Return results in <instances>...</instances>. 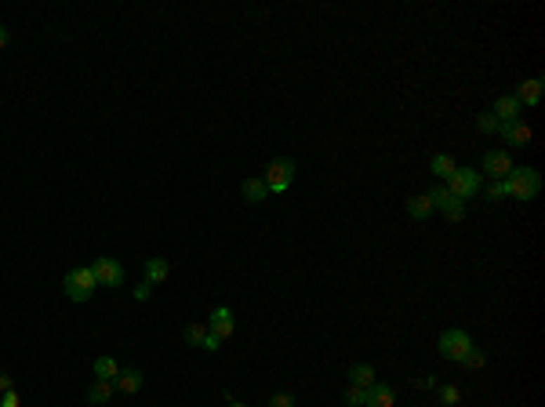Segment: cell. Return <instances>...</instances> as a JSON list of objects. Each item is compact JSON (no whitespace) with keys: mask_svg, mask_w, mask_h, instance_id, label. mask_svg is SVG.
Listing matches in <instances>:
<instances>
[{"mask_svg":"<svg viewBox=\"0 0 545 407\" xmlns=\"http://www.w3.org/2000/svg\"><path fill=\"white\" fill-rule=\"evenodd\" d=\"M364 407H396V393L389 389V385L374 382L367 389V396H364Z\"/></svg>","mask_w":545,"mask_h":407,"instance_id":"cell-10","label":"cell"},{"mask_svg":"<svg viewBox=\"0 0 545 407\" xmlns=\"http://www.w3.org/2000/svg\"><path fill=\"white\" fill-rule=\"evenodd\" d=\"M22 400H18V393L11 389V393H0V407H18Z\"/></svg>","mask_w":545,"mask_h":407,"instance_id":"cell-29","label":"cell"},{"mask_svg":"<svg viewBox=\"0 0 545 407\" xmlns=\"http://www.w3.org/2000/svg\"><path fill=\"white\" fill-rule=\"evenodd\" d=\"M506 186H509V197H516V200H534L538 189H541V175H538L534 167H513L509 179H506Z\"/></svg>","mask_w":545,"mask_h":407,"instance_id":"cell-1","label":"cell"},{"mask_svg":"<svg viewBox=\"0 0 545 407\" xmlns=\"http://www.w3.org/2000/svg\"><path fill=\"white\" fill-rule=\"evenodd\" d=\"M476 124H480V131H487V135H491V131H498V117H494V113H484Z\"/></svg>","mask_w":545,"mask_h":407,"instance_id":"cell-25","label":"cell"},{"mask_svg":"<svg viewBox=\"0 0 545 407\" xmlns=\"http://www.w3.org/2000/svg\"><path fill=\"white\" fill-rule=\"evenodd\" d=\"M113 396V382H106V378H95L91 385H88V400L91 403H106Z\"/></svg>","mask_w":545,"mask_h":407,"instance_id":"cell-18","label":"cell"},{"mask_svg":"<svg viewBox=\"0 0 545 407\" xmlns=\"http://www.w3.org/2000/svg\"><path fill=\"white\" fill-rule=\"evenodd\" d=\"M240 193H244V200H247V204H262V200L269 197V189H265L262 179H247V182L240 186Z\"/></svg>","mask_w":545,"mask_h":407,"instance_id":"cell-15","label":"cell"},{"mask_svg":"<svg viewBox=\"0 0 545 407\" xmlns=\"http://www.w3.org/2000/svg\"><path fill=\"white\" fill-rule=\"evenodd\" d=\"M167 280V262L164 259H150L145 262V284H164Z\"/></svg>","mask_w":545,"mask_h":407,"instance_id":"cell-19","label":"cell"},{"mask_svg":"<svg viewBox=\"0 0 545 407\" xmlns=\"http://www.w3.org/2000/svg\"><path fill=\"white\" fill-rule=\"evenodd\" d=\"M520 113H523V105H520L513 95H501V98L494 102V117H498V124H513V120H520Z\"/></svg>","mask_w":545,"mask_h":407,"instance_id":"cell-11","label":"cell"},{"mask_svg":"<svg viewBox=\"0 0 545 407\" xmlns=\"http://www.w3.org/2000/svg\"><path fill=\"white\" fill-rule=\"evenodd\" d=\"M429 200H433V207L444 211L451 222H458V219L466 215V200H462V197H454L447 186H433V189H429Z\"/></svg>","mask_w":545,"mask_h":407,"instance_id":"cell-6","label":"cell"},{"mask_svg":"<svg viewBox=\"0 0 545 407\" xmlns=\"http://www.w3.org/2000/svg\"><path fill=\"white\" fill-rule=\"evenodd\" d=\"M98 288V280H95V273H91V266H80V269H70L66 273V280H62V291H66L73 302H88L91 298V291Z\"/></svg>","mask_w":545,"mask_h":407,"instance_id":"cell-2","label":"cell"},{"mask_svg":"<svg viewBox=\"0 0 545 407\" xmlns=\"http://www.w3.org/2000/svg\"><path fill=\"white\" fill-rule=\"evenodd\" d=\"M440 400H444L447 407H454L458 403V389H454V385H440Z\"/></svg>","mask_w":545,"mask_h":407,"instance_id":"cell-27","label":"cell"},{"mask_svg":"<svg viewBox=\"0 0 545 407\" xmlns=\"http://www.w3.org/2000/svg\"><path fill=\"white\" fill-rule=\"evenodd\" d=\"M218 346H222V338H218V335H211V331H207V338H204V349H207V353H215Z\"/></svg>","mask_w":545,"mask_h":407,"instance_id":"cell-30","label":"cell"},{"mask_svg":"<svg viewBox=\"0 0 545 407\" xmlns=\"http://www.w3.org/2000/svg\"><path fill=\"white\" fill-rule=\"evenodd\" d=\"M204 338H207V328L204 324H190V328H185V342H190V346H204Z\"/></svg>","mask_w":545,"mask_h":407,"instance_id":"cell-24","label":"cell"},{"mask_svg":"<svg viewBox=\"0 0 545 407\" xmlns=\"http://www.w3.org/2000/svg\"><path fill=\"white\" fill-rule=\"evenodd\" d=\"M113 385H117L120 393H138V389H142V371H135V368L120 371V375L113 378Z\"/></svg>","mask_w":545,"mask_h":407,"instance_id":"cell-14","label":"cell"},{"mask_svg":"<svg viewBox=\"0 0 545 407\" xmlns=\"http://www.w3.org/2000/svg\"><path fill=\"white\" fill-rule=\"evenodd\" d=\"M150 288H153V284H145V280L135 288V298H138V302H145V298H150Z\"/></svg>","mask_w":545,"mask_h":407,"instance_id":"cell-31","label":"cell"},{"mask_svg":"<svg viewBox=\"0 0 545 407\" xmlns=\"http://www.w3.org/2000/svg\"><path fill=\"white\" fill-rule=\"evenodd\" d=\"M484 360H487V356H484V353H480V349H469L462 363H466V368H484Z\"/></svg>","mask_w":545,"mask_h":407,"instance_id":"cell-26","label":"cell"},{"mask_svg":"<svg viewBox=\"0 0 545 407\" xmlns=\"http://www.w3.org/2000/svg\"><path fill=\"white\" fill-rule=\"evenodd\" d=\"M407 215L418 219V222L433 215V200H429V193H422V197H411V200H407Z\"/></svg>","mask_w":545,"mask_h":407,"instance_id":"cell-16","label":"cell"},{"mask_svg":"<svg viewBox=\"0 0 545 407\" xmlns=\"http://www.w3.org/2000/svg\"><path fill=\"white\" fill-rule=\"evenodd\" d=\"M15 389V382H11V375H0V393H11Z\"/></svg>","mask_w":545,"mask_h":407,"instance_id":"cell-32","label":"cell"},{"mask_svg":"<svg viewBox=\"0 0 545 407\" xmlns=\"http://www.w3.org/2000/svg\"><path fill=\"white\" fill-rule=\"evenodd\" d=\"M4 44H8V30H4V26H0V48H4Z\"/></svg>","mask_w":545,"mask_h":407,"instance_id":"cell-33","label":"cell"},{"mask_svg":"<svg viewBox=\"0 0 545 407\" xmlns=\"http://www.w3.org/2000/svg\"><path fill=\"white\" fill-rule=\"evenodd\" d=\"M429 167H433V175H436V179H451V175H454V167H458V164H454V160H451L447 153H436Z\"/></svg>","mask_w":545,"mask_h":407,"instance_id":"cell-20","label":"cell"},{"mask_svg":"<svg viewBox=\"0 0 545 407\" xmlns=\"http://www.w3.org/2000/svg\"><path fill=\"white\" fill-rule=\"evenodd\" d=\"M509 171H513L509 153H501V149H491V153L484 157V171H480V175H487V179H509Z\"/></svg>","mask_w":545,"mask_h":407,"instance_id":"cell-8","label":"cell"},{"mask_svg":"<svg viewBox=\"0 0 545 407\" xmlns=\"http://www.w3.org/2000/svg\"><path fill=\"white\" fill-rule=\"evenodd\" d=\"M229 407H247V403H240V400H229Z\"/></svg>","mask_w":545,"mask_h":407,"instance_id":"cell-34","label":"cell"},{"mask_svg":"<svg viewBox=\"0 0 545 407\" xmlns=\"http://www.w3.org/2000/svg\"><path fill=\"white\" fill-rule=\"evenodd\" d=\"M349 382L360 385V389H371L374 385V368L371 363H356V368H349Z\"/></svg>","mask_w":545,"mask_h":407,"instance_id":"cell-17","label":"cell"},{"mask_svg":"<svg viewBox=\"0 0 545 407\" xmlns=\"http://www.w3.org/2000/svg\"><path fill=\"white\" fill-rule=\"evenodd\" d=\"M469 349H473V338L462 328H451V331H444V338H440V353H444L447 360H454V363H462Z\"/></svg>","mask_w":545,"mask_h":407,"instance_id":"cell-5","label":"cell"},{"mask_svg":"<svg viewBox=\"0 0 545 407\" xmlns=\"http://www.w3.org/2000/svg\"><path fill=\"white\" fill-rule=\"evenodd\" d=\"M207 331L218 335V338H229V335H233V313H229V309H215L211 320H207Z\"/></svg>","mask_w":545,"mask_h":407,"instance_id":"cell-12","label":"cell"},{"mask_svg":"<svg viewBox=\"0 0 545 407\" xmlns=\"http://www.w3.org/2000/svg\"><path fill=\"white\" fill-rule=\"evenodd\" d=\"M117 375H120L117 360H110V356H98V360H95V378H106V382H113Z\"/></svg>","mask_w":545,"mask_h":407,"instance_id":"cell-21","label":"cell"},{"mask_svg":"<svg viewBox=\"0 0 545 407\" xmlns=\"http://www.w3.org/2000/svg\"><path fill=\"white\" fill-rule=\"evenodd\" d=\"M447 189L454 193V197L469 200L473 193L484 189V175H480V171H473V167H454V175L447 179Z\"/></svg>","mask_w":545,"mask_h":407,"instance_id":"cell-3","label":"cell"},{"mask_svg":"<svg viewBox=\"0 0 545 407\" xmlns=\"http://www.w3.org/2000/svg\"><path fill=\"white\" fill-rule=\"evenodd\" d=\"M291 179H295V160L291 157H277L269 167H265V189L269 193H284L287 186H291Z\"/></svg>","mask_w":545,"mask_h":407,"instance_id":"cell-4","label":"cell"},{"mask_svg":"<svg viewBox=\"0 0 545 407\" xmlns=\"http://www.w3.org/2000/svg\"><path fill=\"white\" fill-rule=\"evenodd\" d=\"M484 189H487V197H491V200H501V197H509V186H506V179H491V182H487Z\"/></svg>","mask_w":545,"mask_h":407,"instance_id":"cell-22","label":"cell"},{"mask_svg":"<svg viewBox=\"0 0 545 407\" xmlns=\"http://www.w3.org/2000/svg\"><path fill=\"white\" fill-rule=\"evenodd\" d=\"M498 131H501V138H506L509 146H527V142H531V127L523 124V120H513V124H498Z\"/></svg>","mask_w":545,"mask_h":407,"instance_id":"cell-9","label":"cell"},{"mask_svg":"<svg viewBox=\"0 0 545 407\" xmlns=\"http://www.w3.org/2000/svg\"><path fill=\"white\" fill-rule=\"evenodd\" d=\"M364 396H367V389H360V385H346V403L349 407H364Z\"/></svg>","mask_w":545,"mask_h":407,"instance_id":"cell-23","label":"cell"},{"mask_svg":"<svg viewBox=\"0 0 545 407\" xmlns=\"http://www.w3.org/2000/svg\"><path fill=\"white\" fill-rule=\"evenodd\" d=\"M91 273H95V280L102 288H120V280H124V269H120L117 259H95L91 262Z\"/></svg>","mask_w":545,"mask_h":407,"instance_id":"cell-7","label":"cell"},{"mask_svg":"<svg viewBox=\"0 0 545 407\" xmlns=\"http://www.w3.org/2000/svg\"><path fill=\"white\" fill-rule=\"evenodd\" d=\"M269 407H295V396H291V393H277V396L269 400Z\"/></svg>","mask_w":545,"mask_h":407,"instance_id":"cell-28","label":"cell"},{"mask_svg":"<svg viewBox=\"0 0 545 407\" xmlns=\"http://www.w3.org/2000/svg\"><path fill=\"white\" fill-rule=\"evenodd\" d=\"M520 105H534L538 98H541V80L538 77H531V80H523L520 88H516V95H513Z\"/></svg>","mask_w":545,"mask_h":407,"instance_id":"cell-13","label":"cell"}]
</instances>
